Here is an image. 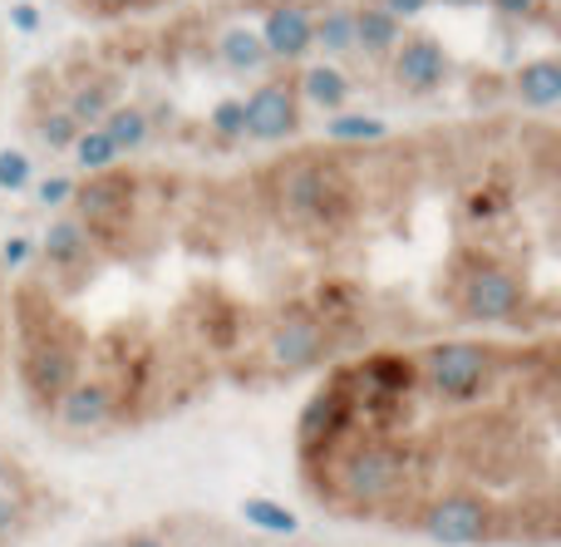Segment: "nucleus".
<instances>
[{"mask_svg": "<svg viewBox=\"0 0 561 547\" xmlns=\"http://www.w3.org/2000/svg\"><path fill=\"white\" fill-rule=\"evenodd\" d=\"M300 128V94L290 79H272L256 94L242 99V138H256V144H276V138H290Z\"/></svg>", "mask_w": 561, "mask_h": 547, "instance_id": "9", "label": "nucleus"}, {"mask_svg": "<svg viewBox=\"0 0 561 547\" xmlns=\"http://www.w3.org/2000/svg\"><path fill=\"white\" fill-rule=\"evenodd\" d=\"M310 39H316L325 55H340V49L355 45V10H325V15L310 20Z\"/></svg>", "mask_w": 561, "mask_h": 547, "instance_id": "22", "label": "nucleus"}, {"mask_svg": "<svg viewBox=\"0 0 561 547\" xmlns=\"http://www.w3.org/2000/svg\"><path fill=\"white\" fill-rule=\"evenodd\" d=\"M49 410H55V424L65 434H99L114 420V390L104 380H75Z\"/></svg>", "mask_w": 561, "mask_h": 547, "instance_id": "12", "label": "nucleus"}, {"mask_svg": "<svg viewBox=\"0 0 561 547\" xmlns=\"http://www.w3.org/2000/svg\"><path fill=\"white\" fill-rule=\"evenodd\" d=\"M404 483H409V454L394 449L389 440H359L335 454V489L359 509H375V503L404 493Z\"/></svg>", "mask_w": 561, "mask_h": 547, "instance_id": "2", "label": "nucleus"}, {"mask_svg": "<svg viewBox=\"0 0 561 547\" xmlns=\"http://www.w3.org/2000/svg\"><path fill=\"white\" fill-rule=\"evenodd\" d=\"M0 483H5V454H0Z\"/></svg>", "mask_w": 561, "mask_h": 547, "instance_id": "41", "label": "nucleus"}, {"mask_svg": "<svg viewBox=\"0 0 561 547\" xmlns=\"http://www.w3.org/2000/svg\"><path fill=\"white\" fill-rule=\"evenodd\" d=\"M523 306H527L523 282L497 262H473L463 272V282H458V311H463L468 321L507 326L523 316Z\"/></svg>", "mask_w": 561, "mask_h": 547, "instance_id": "5", "label": "nucleus"}, {"mask_svg": "<svg viewBox=\"0 0 561 547\" xmlns=\"http://www.w3.org/2000/svg\"><path fill=\"white\" fill-rule=\"evenodd\" d=\"M25 523V499L10 489H0V538H10V533Z\"/></svg>", "mask_w": 561, "mask_h": 547, "instance_id": "30", "label": "nucleus"}, {"mask_svg": "<svg viewBox=\"0 0 561 547\" xmlns=\"http://www.w3.org/2000/svg\"><path fill=\"white\" fill-rule=\"evenodd\" d=\"M89 547H118V538H99V543H89Z\"/></svg>", "mask_w": 561, "mask_h": 547, "instance_id": "38", "label": "nucleus"}, {"mask_svg": "<svg viewBox=\"0 0 561 547\" xmlns=\"http://www.w3.org/2000/svg\"><path fill=\"white\" fill-rule=\"evenodd\" d=\"M419 380L448 404H468L493 385L497 375V351L483 341H434L414 361Z\"/></svg>", "mask_w": 561, "mask_h": 547, "instance_id": "1", "label": "nucleus"}, {"mask_svg": "<svg viewBox=\"0 0 561 547\" xmlns=\"http://www.w3.org/2000/svg\"><path fill=\"white\" fill-rule=\"evenodd\" d=\"M39 138H45L49 148H75V138H79L75 114H69V109H55V114H45V118H39Z\"/></svg>", "mask_w": 561, "mask_h": 547, "instance_id": "27", "label": "nucleus"}, {"mask_svg": "<svg viewBox=\"0 0 561 547\" xmlns=\"http://www.w3.org/2000/svg\"><path fill=\"white\" fill-rule=\"evenodd\" d=\"M266 355H272V365L286 375L310 371V365H320L330 355V321H320L306 306H290L272 326V335H266Z\"/></svg>", "mask_w": 561, "mask_h": 547, "instance_id": "6", "label": "nucleus"}, {"mask_svg": "<svg viewBox=\"0 0 561 547\" xmlns=\"http://www.w3.org/2000/svg\"><path fill=\"white\" fill-rule=\"evenodd\" d=\"M448 5H478V0H448Z\"/></svg>", "mask_w": 561, "mask_h": 547, "instance_id": "40", "label": "nucleus"}, {"mask_svg": "<svg viewBox=\"0 0 561 547\" xmlns=\"http://www.w3.org/2000/svg\"><path fill=\"white\" fill-rule=\"evenodd\" d=\"M75 217L89 227V232H99V227H114L128 217V207H134V178L124 173H89V183H75Z\"/></svg>", "mask_w": 561, "mask_h": 547, "instance_id": "10", "label": "nucleus"}, {"mask_svg": "<svg viewBox=\"0 0 561 547\" xmlns=\"http://www.w3.org/2000/svg\"><path fill=\"white\" fill-rule=\"evenodd\" d=\"M237 513H242L247 528L266 533V538H276V543L300 538V513L286 509V503H276V499H262V493H252V499L237 503Z\"/></svg>", "mask_w": 561, "mask_h": 547, "instance_id": "16", "label": "nucleus"}, {"mask_svg": "<svg viewBox=\"0 0 561 547\" xmlns=\"http://www.w3.org/2000/svg\"><path fill=\"white\" fill-rule=\"evenodd\" d=\"M296 94L306 99V104H316V109H325V114H340V109L350 104V79L340 75L335 65H310L306 75H300V84H296Z\"/></svg>", "mask_w": 561, "mask_h": 547, "instance_id": "17", "label": "nucleus"}, {"mask_svg": "<svg viewBox=\"0 0 561 547\" xmlns=\"http://www.w3.org/2000/svg\"><path fill=\"white\" fill-rule=\"evenodd\" d=\"M355 410H359V400L350 395L345 380H330L325 390H316L310 395V404L300 410V424H296L300 449L306 454L335 449V444L350 434V424H355Z\"/></svg>", "mask_w": 561, "mask_h": 547, "instance_id": "7", "label": "nucleus"}, {"mask_svg": "<svg viewBox=\"0 0 561 547\" xmlns=\"http://www.w3.org/2000/svg\"><path fill=\"white\" fill-rule=\"evenodd\" d=\"M35 197H39V207H65L69 197H75V178H65V173L45 178V183L35 187Z\"/></svg>", "mask_w": 561, "mask_h": 547, "instance_id": "29", "label": "nucleus"}, {"mask_svg": "<svg viewBox=\"0 0 561 547\" xmlns=\"http://www.w3.org/2000/svg\"><path fill=\"white\" fill-rule=\"evenodd\" d=\"M310 10L296 5V0H280V5L266 10L262 20V45H266V59H306L310 55Z\"/></svg>", "mask_w": 561, "mask_h": 547, "instance_id": "13", "label": "nucleus"}, {"mask_svg": "<svg viewBox=\"0 0 561 547\" xmlns=\"http://www.w3.org/2000/svg\"><path fill=\"white\" fill-rule=\"evenodd\" d=\"M178 547H217L213 538H187V543H178Z\"/></svg>", "mask_w": 561, "mask_h": 547, "instance_id": "37", "label": "nucleus"}, {"mask_svg": "<svg viewBox=\"0 0 561 547\" xmlns=\"http://www.w3.org/2000/svg\"><path fill=\"white\" fill-rule=\"evenodd\" d=\"M276 207L296 223H330L345 207V183L325 163H290L276 173Z\"/></svg>", "mask_w": 561, "mask_h": 547, "instance_id": "4", "label": "nucleus"}, {"mask_svg": "<svg viewBox=\"0 0 561 547\" xmlns=\"http://www.w3.org/2000/svg\"><path fill=\"white\" fill-rule=\"evenodd\" d=\"M419 533L434 547H483L497 533V509L483 493L458 489L428 503L424 518H419Z\"/></svg>", "mask_w": 561, "mask_h": 547, "instance_id": "3", "label": "nucleus"}, {"mask_svg": "<svg viewBox=\"0 0 561 547\" xmlns=\"http://www.w3.org/2000/svg\"><path fill=\"white\" fill-rule=\"evenodd\" d=\"M448 79V49L434 35H409L394 45V84L404 94H434Z\"/></svg>", "mask_w": 561, "mask_h": 547, "instance_id": "11", "label": "nucleus"}, {"mask_svg": "<svg viewBox=\"0 0 561 547\" xmlns=\"http://www.w3.org/2000/svg\"><path fill=\"white\" fill-rule=\"evenodd\" d=\"M325 138L330 144H379V138H389V124L375 114H335L325 124Z\"/></svg>", "mask_w": 561, "mask_h": 547, "instance_id": "23", "label": "nucleus"}, {"mask_svg": "<svg viewBox=\"0 0 561 547\" xmlns=\"http://www.w3.org/2000/svg\"><path fill=\"white\" fill-rule=\"evenodd\" d=\"M108 109H114V104H108V84H104V79H94V84L75 89V99H69V114H75L79 128H84V124L94 128V118H104Z\"/></svg>", "mask_w": 561, "mask_h": 547, "instance_id": "25", "label": "nucleus"}, {"mask_svg": "<svg viewBox=\"0 0 561 547\" xmlns=\"http://www.w3.org/2000/svg\"><path fill=\"white\" fill-rule=\"evenodd\" d=\"M118 547H168V538L163 533H153V528H138V533H124Z\"/></svg>", "mask_w": 561, "mask_h": 547, "instance_id": "33", "label": "nucleus"}, {"mask_svg": "<svg viewBox=\"0 0 561 547\" xmlns=\"http://www.w3.org/2000/svg\"><path fill=\"white\" fill-rule=\"evenodd\" d=\"M39 252H45V262L55 266V272H79V266L89 262V252H94V232H89L79 217H55Z\"/></svg>", "mask_w": 561, "mask_h": 547, "instance_id": "14", "label": "nucleus"}, {"mask_svg": "<svg viewBox=\"0 0 561 547\" xmlns=\"http://www.w3.org/2000/svg\"><path fill=\"white\" fill-rule=\"evenodd\" d=\"M25 257H30V242H25V237H10V242L0 247V262H5L10 272H15V266H25Z\"/></svg>", "mask_w": 561, "mask_h": 547, "instance_id": "32", "label": "nucleus"}, {"mask_svg": "<svg viewBox=\"0 0 561 547\" xmlns=\"http://www.w3.org/2000/svg\"><path fill=\"white\" fill-rule=\"evenodd\" d=\"M75 158H79V168H84V173H108V168H114L124 153L114 148V138H108L104 128H79Z\"/></svg>", "mask_w": 561, "mask_h": 547, "instance_id": "24", "label": "nucleus"}, {"mask_svg": "<svg viewBox=\"0 0 561 547\" xmlns=\"http://www.w3.org/2000/svg\"><path fill=\"white\" fill-rule=\"evenodd\" d=\"M419 380L414 361H404V355H375V361L359 365V385H365V400H399V395H409Z\"/></svg>", "mask_w": 561, "mask_h": 547, "instance_id": "15", "label": "nucleus"}, {"mask_svg": "<svg viewBox=\"0 0 561 547\" xmlns=\"http://www.w3.org/2000/svg\"><path fill=\"white\" fill-rule=\"evenodd\" d=\"M30 178H35L30 158L20 148H0V193H20V187H30Z\"/></svg>", "mask_w": 561, "mask_h": 547, "instance_id": "26", "label": "nucleus"}, {"mask_svg": "<svg viewBox=\"0 0 561 547\" xmlns=\"http://www.w3.org/2000/svg\"><path fill=\"white\" fill-rule=\"evenodd\" d=\"M20 375H25L30 400H35L39 410H49V404H55L59 395H65L69 385L79 380V351H75V341H59V335H45V341H35L25 351V361H20Z\"/></svg>", "mask_w": 561, "mask_h": 547, "instance_id": "8", "label": "nucleus"}, {"mask_svg": "<svg viewBox=\"0 0 561 547\" xmlns=\"http://www.w3.org/2000/svg\"><path fill=\"white\" fill-rule=\"evenodd\" d=\"M104 134L114 138L118 153H138V148H148V138H153V124H148V114L138 104H114L104 114Z\"/></svg>", "mask_w": 561, "mask_h": 547, "instance_id": "20", "label": "nucleus"}, {"mask_svg": "<svg viewBox=\"0 0 561 547\" xmlns=\"http://www.w3.org/2000/svg\"><path fill=\"white\" fill-rule=\"evenodd\" d=\"M10 25H15L20 35H30V30H39V10L35 5H15L10 10Z\"/></svg>", "mask_w": 561, "mask_h": 547, "instance_id": "34", "label": "nucleus"}, {"mask_svg": "<svg viewBox=\"0 0 561 547\" xmlns=\"http://www.w3.org/2000/svg\"><path fill=\"white\" fill-rule=\"evenodd\" d=\"M89 5H94V10H104V15H114V10H128V5H134V0H89Z\"/></svg>", "mask_w": 561, "mask_h": 547, "instance_id": "36", "label": "nucleus"}, {"mask_svg": "<svg viewBox=\"0 0 561 547\" xmlns=\"http://www.w3.org/2000/svg\"><path fill=\"white\" fill-rule=\"evenodd\" d=\"M207 124H213L217 138H242V99H222Z\"/></svg>", "mask_w": 561, "mask_h": 547, "instance_id": "28", "label": "nucleus"}, {"mask_svg": "<svg viewBox=\"0 0 561 547\" xmlns=\"http://www.w3.org/2000/svg\"><path fill=\"white\" fill-rule=\"evenodd\" d=\"M276 547H306V543H296V538H286V543H276Z\"/></svg>", "mask_w": 561, "mask_h": 547, "instance_id": "39", "label": "nucleus"}, {"mask_svg": "<svg viewBox=\"0 0 561 547\" xmlns=\"http://www.w3.org/2000/svg\"><path fill=\"white\" fill-rule=\"evenodd\" d=\"M379 5H385L389 15L409 20V15H424V10H428V0H379Z\"/></svg>", "mask_w": 561, "mask_h": 547, "instance_id": "35", "label": "nucleus"}, {"mask_svg": "<svg viewBox=\"0 0 561 547\" xmlns=\"http://www.w3.org/2000/svg\"><path fill=\"white\" fill-rule=\"evenodd\" d=\"M399 35H404V25H399V15H389L385 5L355 10V45H365L369 55H389V49L399 45Z\"/></svg>", "mask_w": 561, "mask_h": 547, "instance_id": "19", "label": "nucleus"}, {"mask_svg": "<svg viewBox=\"0 0 561 547\" xmlns=\"http://www.w3.org/2000/svg\"><path fill=\"white\" fill-rule=\"evenodd\" d=\"M517 99H523L527 109H557L561 99V65L552 55L533 59V65L517 69Z\"/></svg>", "mask_w": 561, "mask_h": 547, "instance_id": "18", "label": "nucleus"}, {"mask_svg": "<svg viewBox=\"0 0 561 547\" xmlns=\"http://www.w3.org/2000/svg\"><path fill=\"white\" fill-rule=\"evenodd\" d=\"M497 10H503L507 20H533V15H542L547 10V0H493Z\"/></svg>", "mask_w": 561, "mask_h": 547, "instance_id": "31", "label": "nucleus"}, {"mask_svg": "<svg viewBox=\"0 0 561 547\" xmlns=\"http://www.w3.org/2000/svg\"><path fill=\"white\" fill-rule=\"evenodd\" d=\"M217 55H222V65L227 69H262L266 65V45H262V35L256 30H247V25H232V30H222V39H217Z\"/></svg>", "mask_w": 561, "mask_h": 547, "instance_id": "21", "label": "nucleus"}]
</instances>
